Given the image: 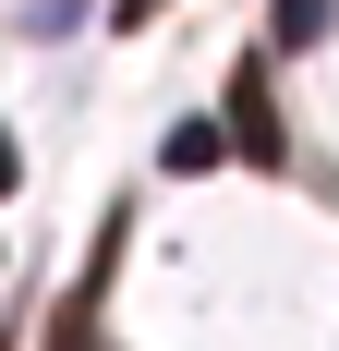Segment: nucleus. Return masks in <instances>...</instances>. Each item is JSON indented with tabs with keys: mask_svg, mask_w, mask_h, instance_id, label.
<instances>
[{
	"mask_svg": "<svg viewBox=\"0 0 339 351\" xmlns=\"http://www.w3.org/2000/svg\"><path fill=\"white\" fill-rule=\"evenodd\" d=\"M218 145H231V158H255V170H279V158H291V145H279V97H267V73H255V61L231 73V134H218Z\"/></svg>",
	"mask_w": 339,
	"mask_h": 351,
	"instance_id": "obj_1",
	"label": "nucleus"
},
{
	"mask_svg": "<svg viewBox=\"0 0 339 351\" xmlns=\"http://www.w3.org/2000/svg\"><path fill=\"white\" fill-rule=\"evenodd\" d=\"M339 25V0H279V49H327Z\"/></svg>",
	"mask_w": 339,
	"mask_h": 351,
	"instance_id": "obj_2",
	"label": "nucleus"
},
{
	"mask_svg": "<svg viewBox=\"0 0 339 351\" xmlns=\"http://www.w3.org/2000/svg\"><path fill=\"white\" fill-rule=\"evenodd\" d=\"M218 158H231V145H218V121H182V134H170V170H218Z\"/></svg>",
	"mask_w": 339,
	"mask_h": 351,
	"instance_id": "obj_3",
	"label": "nucleus"
},
{
	"mask_svg": "<svg viewBox=\"0 0 339 351\" xmlns=\"http://www.w3.org/2000/svg\"><path fill=\"white\" fill-rule=\"evenodd\" d=\"M158 12H170V0H109V25H121V36H134V25H158Z\"/></svg>",
	"mask_w": 339,
	"mask_h": 351,
	"instance_id": "obj_4",
	"label": "nucleus"
},
{
	"mask_svg": "<svg viewBox=\"0 0 339 351\" xmlns=\"http://www.w3.org/2000/svg\"><path fill=\"white\" fill-rule=\"evenodd\" d=\"M12 182H25V158H12V134H0V194H12Z\"/></svg>",
	"mask_w": 339,
	"mask_h": 351,
	"instance_id": "obj_5",
	"label": "nucleus"
}]
</instances>
